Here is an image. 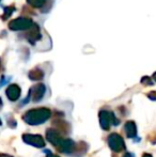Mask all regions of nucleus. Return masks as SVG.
I'll return each mask as SVG.
<instances>
[{
	"mask_svg": "<svg viewBox=\"0 0 156 157\" xmlns=\"http://www.w3.org/2000/svg\"><path fill=\"white\" fill-rule=\"evenodd\" d=\"M98 119L101 127L104 130H108L110 126H118L120 124V120L116 117V114L108 110H101L98 113Z\"/></svg>",
	"mask_w": 156,
	"mask_h": 157,
	"instance_id": "2",
	"label": "nucleus"
},
{
	"mask_svg": "<svg viewBox=\"0 0 156 157\" xmlns=\"http://www.w3.org/2000/svg\"><path fill=\"white\" fill-rule=\"evenodd\" d=\"M21 94V89L19 88L18 85H10L8 88H6V95L11 101H16L19 99Z\"/></svg>",
	"mask_w": 156,
	"mask_h": 157,
	"instance_id": "9",
	"label": "nucleus"
},
{
	"mask_svg": "<svg viewBox=\"0 0 156 157\" xmlns=\"http://www.w3.org/2000/svg\"><path fill=\"white\" fill-rule=\"evenodd\" d=\"M2 71V64H1V58H0V72Z\"/></svg>",
	"mask_w": 156,
	"mask_h": 157,
	"instance_id": "24",
	"label": "nucleus"
},
{
	"mask_svg": "<svg viewBox=\"0 0 156 157\" xmlns=\"http://www.w3.org/2000/svg\"><path fill=\"white\" fill-rule=\"evenodd\" d=\"M124 132L125 136L129 139H134L137 137V125L134 121H127L124 124Z\"/></svg>",
	"mask_w": 156,
	"mask_h": 157,
	"instance_id": "10",
	"label": "nucleus"
},
{
	"mask_svg": "<svg viewBox=\"0 0 156 157\" xmlns=\"http://www.w3.org/2000/svg\"><path fill=\"white\" fill-rule=\"evenodd\" d=\"M32 25H33L32 19L27 17H18L9 23V28L12 31H24V30L30 29Z\"/></svg>",
	"mask_w": 156,
	"mask_h": 157,
	"instance_id": "4",
	"label": "nucleus"
},
{
	"mask_svg": "<svg viewBox=\"0 0 156 157\" xmlns=\"http://www.w3.org/2000/svg\"><path fill=\"white\" fill-rule=\"evenodd\" d=\"M47 0H27V2L30 4L31 6L36 9H41L42 6H44V4L46 3Z\"/></svg>",
	"mask_w": 156,
	"mask_h": 157,
	"instance_id": "14",
	"label": "nucleus"
},
{
	"mask_svg": "<svg viewBox=\"0 0 156 157\" xmlns=\"http://www.w3.org/2000/svg\"><path fill=\"white\" fill-rule=\"evenodd\" d=\"M107 143H108V147H110V150L116 153H120V152L124 151L126 149L125 147L124 139L122 136H120L117 132H112L108 136L107 138Z\"/></svg>",
	"mask_w": 156,
	"mask_h": 157,
	"instance_id": "3",
	"label": "nucleus"
},
{
	"mask_svg": "<svg viewBox=\"0 0 156 157\" xmlns=\"http://www.w3.org/2000/svg\"><path fill=\"white\" fill-rule=\"evenodd\" d=\"M153 79H154V80H155V82H156V72L154 73V74H153Z\"/></svg>",
	"mask_w": 156,
	"mask_h": 157,
	"instance_id": "23",
	"label": "nucleus"
},
{
	"mask_svg": "<svg viewBox=\"0 0 156 157\" xmlns=\"http://www.w3.org/2000/svg\"><path fill=\"white\" fill-rule=\"evenodd\" d=\"M8 123H9V125H10L11 127H16V125H17V123L15 122L14 120H12V121H9Z\"/></svg>",
	"mask_w": 156,
	"mask_h": 157,
	"instance_id": "18",
	"label": "nucleus"
},
{
	"mask_svg": "<svg viewBox=\"0 0 156 157\" xmlns=\"http://www.w3.org/2000/svg\"><path fill=\"white\" fill-rule=\"evenodd\" d=\"M45 153H46V157H59L58 155H56V154L51 153L49 150H45Z\"/></svg>",
	"mask_w": 156,
	"mask_h": 157,
	"instance_id": "17",
	"label": "nucleus"
},
{
	"mask_svg": "<svg viewBox=\"0 0 156 157\" xmlns=\"http://www.w3.org/2000/svg\"><path fill=\"white\" fill-rule=\"evenodd\" d=\"M15 12V6H9L3 8V14L1 15L2 21H6L8 18H10L11 15Z\"/></svg>",
	"mask_w": 156,
	"mask_h": 157,
	"instance_id": "13",
	"label": "nucleus"
},
{
	"mask_svg": "<svg viewBox=\"0 0 156 157\" xmlns=\"http://www.w3.org/2000/svg\"><path fill=\"white\" fill-rule=\"evenodd\" d=\"M2 106H3V103H2V101H1V97H0V109L2 108Z\"/></svg>",
	"mask_w": 156,
	"mask_h": 157,
	"instance_id": "22",
	"label": "nucleus"
},
{
	"mask_svg": "<svg viewBox=\"0 0 156 157\" xmlns=\"http://www.w3.org/2000/svg\"><path fill=\"white\" fill-rule=\"evenodd\" d=\"M45 134H46V140L56 147L60 144V142L63 139V137L60 135V132L57 129H54V128H47Z\"/></svg>",
	"mask_w": 156,
	"mask_h": 157,
	"instance_id": "8",
	"label": "nucleus"
},
{
	"mask_svg": "<svg viewBox=\"0 0 156 157\" xmlns=\"http://www.w3.org/2000/svg\"><path fill=\"white\" fill-rule=\"evenodd\" d=\"M123 157H135V154L131 153V152H126V153L123 155Z\"/></svg>",
	"mask_w": 156,
	"mask_h": 157,
	"instance_id": "19",
	"label": "nucleus"
},
{
	"mask_svg": "<svg viewBox=\"0 0 156 157\" xmlns=\"http://www.w3.org/2000/svg\"><path fill=\"white\" fill-rule=\"evenodd\" d=\"M28 31L29 32H28V34H27V40L32 44V45H34V43H36L38 40H40V37H41V33H40L39 27L33 24V25L31 26V28L28 29Z\"/></svg>",
	"mask_w": 156,
	"mask_h": 157,
	"instance_id": "11",
	"label": "nucleus"
},
{
	"mask_svg": "<svg viewBox=\"0 0 156 157\" xmlns=\"http://www.w3.org/2000/svg\"><path fill=\"white\" fill-rule=\"evenodd\" d=\"M146 96H148L149 98L151 99V101H156V91H151V92H149V93L146 94Z\"/></svg>",
	"mask_w": 156,
	"mask_h": 157,
	"instance_id": "16",
	"label": "nucleus"
},
{
	"mask_svg": "<svg viewBox=\"0 0 156 157\" xmlns=\"http://www.w3.org/2000/svg\"><path fill=\"white\" fill-rule=\"evenodd\" d=\"M0 157H13L12 155H9V154H3V153H0Z\"/></svg>",
	"mask_w": 156,
	"mask_h": 157,
	"instance_id": "21",
	"label": "nucleus"
},
{
	"mask_svg": "<svg viewBox=\"0 0 156 157\" xmlns=\"http://www.w3.org/2000/svg\"><path fill=\"white\" fill-rule=\"evenodd\" d=\"M59 152L63 154H72L74 151H76V143L74 142L72 139H62V141L60 142V144L57 147Z\"/></svg>",
	"mask_w": 156,
	"mask_h": 157,
	"instance_id": "7",
	"label": "nucleus"
},
{
	"mask_svg": "<svg viewBox=\"0 0 156 157\" xmlns=\"http://www.w3.org/2000/svg\"><path fill=\"white\" fill-rule=\"evenodd\" d=\"M28 77L33 81H39L44 78V72L40 68H33L28 73Z\"/></svg>",
	"mask_w": 156,
	"mask_h": 157,
	"instance_id": "12",
	"label": "nucleus"
},
{
	"mask_svg": "<svg viewBox=\"0 0 156 157\" xmlns=\"http://www.w3.org/2000/svg\"><path fill=\"white\" fill-rule=\"evenodd\" d=\"M141 83H142V85H144V86H152L153 81H152V79H151L150 77L144 76V77H142V79H141Z\"/></svg>",
	"mask_w": 156,
	"mask_h": 157,
	"instance_id": "15",
	"label": "nucleus"
},
{
	"mask_svg": "<svg viewBox=\"0 0 156 157\" xmlns=\"http://www.w3.org/2000/svg\"><path fill=\"white\" fill-rule=\"evenodd\" d=\"M2 125V121H1V119H0V126Z\"/></svg>",
	"mask_w": 156,
	"mask_h": 157,
	"instance_id": "25",
	"label": "nucleus"
},
{
	"mask_svg": "<svg viewBox=\"0 0 156 157\" xmlns=\"http://www.w3.org/2000/svg\"><path fill=\"white\" fill-rule=\"evenodd\" d=\"M50 117H51V111L49 108H34V109L28 110L23 114V121L28 125L38 126L44 124L46 121L49 120Z\"/></svg>",
	"mask_w": 156,
	"mask_h": 157,
	"instance_id": "1",
	"label": "nucleus"
},
{
	"mask_svg": "<svg viewBox=\"0 0 156 157\" xmlns=\"http://www.w3.org/2000/svg\"><path fill=\"white\" fill-rule=\"evenodd\" d=\"M45 93H46V86L43 85V83H38V85L33 86L29 90L30 98L34 103L41 101L44 98V96H45Z\"/></svg>",
	"mask_w": 156,
	"mask_h": 157,
	"instance_id": "6",
	"label": "nucleus"
},
{
	"mask_svg": "<svg viewBox=\"0 0 156 157\" xmlns=\"http://www.w3.org/2000/svg\"><path fill=\"white\" fill-rule=\"evenodd\" d=\"M0 1H1V0H0Z\"/></svg>",
	"mask_w": 156,
	"mask_h": 157,
	"instance_id": "26",
	"label": "nucleus"
},
{
	"mask_svg": "<svg viewBox=\"0 0 156 157\" xmlns=\"http://www.w3.org/2000/svg\"><path fill=\"white\" fill-rule=\"evenodd\" d=\"M21 139H23V141L26 144L32 145V147H38V149H42V147H45V140H44L41 135L24 134L21 136Z\"/></svg>",
	"mask_w": 156,
	"mask_h": 157,
	"instance_id": "5",
	"label": "nucleus"
},
{
	"mask_svg": "<svg viewBox=\"0 0 156 157\" xmlns=\"http://www.w3.org/2000/svg\"><path fill=\"white\" fill-rule=\"evenodd\" d=\"M142 157H153V156H152V154H150V153H143L142 154Z\"/></svg>",
	"mask_w": 156,
	"mask_h": 157,
	"instance_id": "20",
	"label": "nucleus"
}]
</instances>
